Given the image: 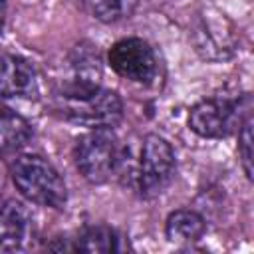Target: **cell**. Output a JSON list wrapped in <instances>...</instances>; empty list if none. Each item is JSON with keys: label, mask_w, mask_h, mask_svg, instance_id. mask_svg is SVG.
<instances>
[{"label": "cell", "mask_w": 254, "mask_h": 254, "mask_svg": "<svg viewBox=\"0 0 254 254\" xmlns=\"http://www.w3.org/2000/svg\"><path fill=\"white\" fill-rule=\"evenodd\" d=\"M175 151L159 135H145L139 143L135 159H127L121 147V161L117 173L127 181V185L143 198H153L161 194L175 177Z\"/></svg>", "instance_id": "cell-1"}, {"label": "cell", "mask_w": 254, "mask_h": 254, "mask_svg": "<svg viewBox=\"0 0 254 254\" xmlns=\"http://www.w3.org/2000/svg\"><path fill=\"white\" fill-rule=\"evenodd\" d=\"M52 107L62 119L87 129H113L123 119L121 97L101 85L79 91H54Z\"/></svg>", "instance_id": "cell-2"}, {"label": "cell", "mask_w": 254, "mask_h": 254, "mask_svg": "<svg viewBox=\"0 0 254 254\" xmlns=\"http://www.w3.org/2000/svg\"><path fill=\"white\" fill-rule=\"evenodd\" d=\"M10 177L18 192L40 206L64 208L67 189L54 165L34 153L18 155L10 165Z\"/></svg>", "instance_id": "cell-3"}, {"label": "cell", "mask_w": 254, "mask_h": 254, "mask_svg": "<svg viewBox=\"0 0 254 254\" xmlns=\"http://www.w3.org/2000/svg\"><path fill=\"white\" fill-rule=\"evenodd\" d=\"M75 167L91 185H101L117 175L121 161V143L113 129H89L73 149Z\"/></svg>", "instance_id": "cell-4"}, {"label": "cell", "mask_w": 254, "mask_h": 254, "mask_svg": "<svg viewBox=\"0 0 254 254\" xmlns=\"http://www.w3.org/2000/svg\"><path fill=\"white\" fill-rule=\"evenodd\" d=\"M250 113L244 99L238 95H214L198 101L189 113V127L198 137L222 139L232 135L242 119Z\"/></svg>", "instance_id": "cell-5"}, {"label": "cell", "mask_w": 254, "mask_h": 254, "mask_svg": "<svg viewBox=\"0 0 254 254\" xmlns=\"http://www.w3.org/2000/svg\"><path fill=\"white\" fill-rule=\"evenodd\" d=\"M111 69L133 83H151L157 77V56L153 48L141 38H123L107 52Z\"/></svg>", "instance_id": "cell-6"}, {"label": "cell", "mask_w": 254, "mask_h": 254, "mask_svg": "<svg viewBox=\"0 0 254 254\" xmlns=\"http://www.w3.org/2000/svg\"><path fill=\"white\" fill-rule=\"evenodd\" d=\"M192 44L194 50L210 62L226 60L234 54V34L232 24L224 18V14H210L204 12L196 18L192 28Z\"/></svg>", "instance_id": "cell-7"}, {"label": "cell", "mask_w": 254, "mask_h": 254, "mask_svg": "<svg viewBox=\"0 0 254 254\" xmlns=\"http://www.w3.org/2000/svg\"><path fill=\"white\" fill-rule=\"evenodd\" d=\"M69 75L60 81L56 91H79L99 85L101 58L91 44H77L67 56Z\"/></svg>", "instance_id": "cell-8"}, {"label": "cell", "mask_w": 254, "mask_h": 254, "mask_svg": "<svg viewBox=\"0 0 254 254\" xmlns=\"http://www.w3.org/2000/svg\"><path fill=\"white\" fill-rule=\"evenodd\" d=\"M38 75L34 65L14 54H0V101L8 97H36Z\"/></svg>", "instance_id": "cell-9"}, {"label": "cell", "mask_w": 254, "mask_h": 254, "mask_svg": "<svg viewBox=\"0 0 254 254\" xmlns=\"http://www.w3.org/2000/svg\"><path fill=\"white\" fill-rule=\"evenodd\" d=\"M30 230V212L20 200L0 204V250H18Z\"/></svg>", "instance_id": "cell-10"}, {"label": "cell", "mask_w": 254, "mask_h": 254, "mask_svg": "<svg viewBox=\"0 0 254 254\" xmlns=\"http://www.w3.org/2000/svg\"><path fill=\"white\" fill-rule=\"evenodd\" d=\"M30 139H32L30 121L0 101V157L20 151Z\"/></svg>", "instance_id": "cell-11"}, {"label": "cell", "mask_w": 254, "mask_h": 254, "mask_svg": "<svg viewBox=\"0 0 254 254\" xmlns=\"http://www.w3.org/2000/svg\"><path fill=\"white\" fill-rule=\"evenodd\" d=\"M204 230H206L204 218L190 208H179V210L171 212L167 216V222H165L167 238L171 242H177V244L196 242L202 238Z\"/></svg>", "instance_id": "cell-12"}, {"label": "cell", "mask_w": 254, "mask_h": 254, "mask_svg": "<svg viewBox=\"0 0 254 254\" xmlns=\"http://www.w3.org/2000/svg\"><path fill=\"white\" fill-rule=\"evenodd\" d=\"M119 236L113 228L95 224V226H85L81 228L73 238L67 250L75 252H115L121 250L119 246Z\"/></svg>", "instance_id": "cell-13"}, {"label": "cell", "mask_w": 254, "mask_h": 254, "mask_svg": "<svg viewBox=\"0 0 254 254\" xmlns=\"http://www.w3.org/2000/svg\"><path fill=\"white\" fill-rule=\"evenodd\" d=\"M139 0H75L81 10L99 22H119L129 18Z\"/></svg>", "instance_id": "cell-14"}, {"label": "cell", "mask_w": 254, "mask_h": 254, "mask_svg": "<svg viewBox=\"0 0 254 254\" xmlns=\"http://www.w3.org/2000/svg\"><path fill=\"white\" fill-rule=\"evenodd\" d=\"M238 155L244 175L252 179V115L248 113L238 127Z\"/></svg>", "instance_id": "cell-15"}, {"label": "cell", "mask_w": 254, "mask_h": 254, "mask_svg": "<svg viewBox=\"0 0 254 254\" xmlns=\"http://www.w3.org/2000/svg\"><path fill=\"white\" fill-rule=\"evenodd\" d=\"M4 18H6V4H4V0H0V34L4 28Z\"/></svg>", "instance_id": "cell-16"}]
</instances>
